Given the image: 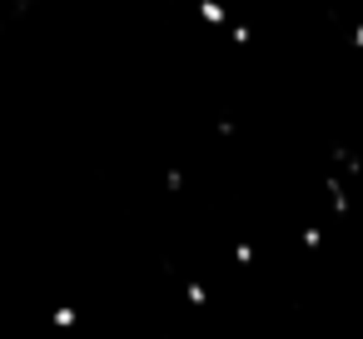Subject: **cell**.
<instances>
[{
  "label": "cell",
  "mask_w": 363,
  "mask_h": 339,
  "mask_svg": "<svg viewBox=\"0 0 363 339\" xmlns=\"http://www.w3.org/2000/svg\"><path fill=\"white\" fill-rule=\"evenodd\" d=\"M199 21H209V26H229V11L219 6V0H199Z\"/></svg>",
  "instance_id": "cell-1"
},
{
  "label": "cell",
  "mask_w": 363,
  "mask_h": 339,
  "mask_svg": "<svg viewBox=\"0 0 363 339\" xmlns=\"http://www.w3.org/2000/svg\"><path fill=\"white\" fill-rule=\"evenodd\" d=\"M50 319H55V329H75V309H70V304H60Z\"/></svg>",
  "instance_id": "cell-2"
},
{
  "label": "cell",
  "mask_w": 363,
  "mask_h": 339,
  "mask_svg": "<svg viewBox=\"0 0 363 339\" xmlns=\"http://www.w3.org/2000/svg\"><path fill=\"white\" fill-rule=\"evenodd\" d=\"M184 299H189V304H204L209 289H204V284H184Z\"/></svg>",
  "instance_id": "cell-3"
},
{
  "label": "cell",
  "mask_w": 363,
  "mask_h": 339,
  "mask_svg": "<svg viewBox=\"0 0 363 339\" xmlns=\"http://www.w3.org/2000/svg\"><path fill=\"white\" fill-rule=\"evenodd\" d=\"M353 45H358V50H363V26H353Z\"/></svg>",
  "instance_id": "cell-4"
}]
</instances>
